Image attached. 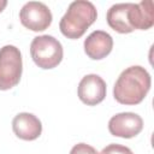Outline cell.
<instances>
[{"instance_id":"11","label":"cell","mask_w":154,"mask_h":154,"mask_svg":"<svg viewBox=\"0 0 154 154\" xmlns=\"http://www.w3.org/2000/svg\"><path fill=\"white\" fill-rule=\"evenodd\" d=\"M130 7H131V2H119V4L112 5L108 8L106 19L108 25L114 31L120 34H129L134 31L129 19Z\"/></svg>"},{"instance_id":"1","label":"cell","mask_w":154,"mask_h":154,"mask_svg":"<svg viewBox=\"0 0 154 154\" xmlns=\"http://www.w3.org/2000/svg\"><path fill=\"white\" fill-rule=\"evenodd\" d=\"M150 84L149 72L140 65H134L119 75L114 83L113 96L122 105H137L144 100Z\"/></svg>"},{"instance_id":"12","label":"cell","mask_w":154,"mask_h":154,"mask_svg":"<svg viewBox=\"0 0 154 154\" xmlns=\"http://www.w3.org/2000/svg\"><path fill=\"white\" fill-rule=\"evenodd\" d=\"M99 154H134V153L129 147H125L118 143H111L106 146Z\"/></svg>"},{"instance_id":"8","label":"cell","mask_w":154,"mask_h":154,"mask_svg":"<svg viewBox=\"0 0 154 154\" xmlns=\"http://www.w3.org/2000/svg\"><path fill=\"white\" fill-rule=\"evenodd\" d=\"M112 48L113 38L103 30H95L84 40V52L93 60L103 59L111 53Z\"/></svg>"},{"instance_id":"9","label":"cell","mask_w":154,"mask_h":154,"mask_svg":"<svg viewBox=\"0 0 154 154\" xmlns=\"http://www.w3.org/2000/svg\"><path fill=\"white\" fill-rule=\"evenodd\" d=\"M12 130L17 137L24 141H34L42 132L41 120L32 113H18L12 120Z\"/></svg>"},{"instance_id":"2","label":"cell","mask_w":154,"mask_h":154,"mask_svg":"<svg viewBox=\"0 0 154 154\" xmlns=\"http://www.w3.org/2000/svg\"><path fill=\"white\" fill-rule=\"evenodd\" d=\"M96 17L97 11L93 2L88 0L72 1L60 19V31L67 38H79L96 20Z\"/></svg>"},{"instance_id":"5","label":"cell","mask_w":154,"mask_h":154,"mask_svg":"<svg viewBox=\"0 0 154 154\" xmlns=\"http://www.w3.org/2000/svg\"><path fill=\"white\" fill-rule=\"evenodd\" d=\"M20 23L32 31L46 30L53 19L49 7L41 1H29L19 11Z\"/></svg>"},{"instance_id":"14","label":"cell","mask_w":154,"mask_h":154,"mask_svg":"<svg viewBox=\"0 0 154 154\" xmlns=\"http://www.w3.org/2000/svg\"><path fill=\"white\" fill-rule=\"evenodd\" d=\"M6 5H7V1L6 0H0V12L6 7Z\"/></svg>"},{"instance_id":"4","label":"cell","mask_w":154,"mask_h":154,"mask_svg":"<svg viewBox=\"0 0 154 154\" xmlns=\"http://www.w3.org/2000/svg\"><path fill=\"white\" fill-rule=\"evenodd\" d=\"M23 61L19 48L6 45L0 48V90L16 87L22 77Z\"/></svg>"},{"instance_id":"7","label":"cell","mask_w":154,"mask_h":154,"mask_svg":"<svg viewBox=\"0 0 154 154\" xmlns=\"http://www.w3.org/2000/svg\"><path fill=\"white\" fill-rule=\"evenodd\" d=\"M77 93L79 100L83 103L88 106H95L102 102L106 96V82L99 75H85L78 84Z\"/></svg>"},{"instance_id":"6","label":"cell","mask_w":154,"mask_h":154,"mask_svg":"<svg viewBox=\"0 0 154 154\" xmlns=\"http://www.w3.org/2000/svg\"><path fill=\"white\" fill-rule=\"evenodd\" d=\"M143 129V119L134 112H122L114 114L108 122L111 135L123 138L137 136Z\"/></svg>"},{"instance_id":"10","label":"cell","mask_w":154,"mask_h":154,"mask_svg":"<svg viewBox=\"0 0 154 154\" xmlns=\"http://www.w3.org/2000/svg\"><path fill=\"white\" fill-rule=\"evenodd\" d=\"M130 25L134 30H147L154 24V6L152 0H142L138 4H132L129 11Z\"/></svg>"},{"instance_id":"3","label":"cell","mask_w":154,"mask_h":154,"mask_svg":"<svg viewBox=\"0 0 154 154\" xmlns=\"http://www.w3.org/2000/svg\"><path fill=\"white\" fill-rule=\"evenodd\" d=\"M30 54L34 63L45 70L53 69L63 60L64 51L61 43L52 35H40L30 43Z\"/></svg>"},{"instance_id":"13","label":"cell","mask_w":154,"mask_h":154,"mask_svg":"<svg viewBox=\"0 0 154 154\" xmlns=\"http://www.w3.org/2000/svg\"><path fill=\"white\" fill-rule=\"evenodd\" d=\"M70 154H99L96 152V149L94 147H91L90 144H87V143H77L75 144L71 150H70Z\"/></svg>"}]
</instances>
